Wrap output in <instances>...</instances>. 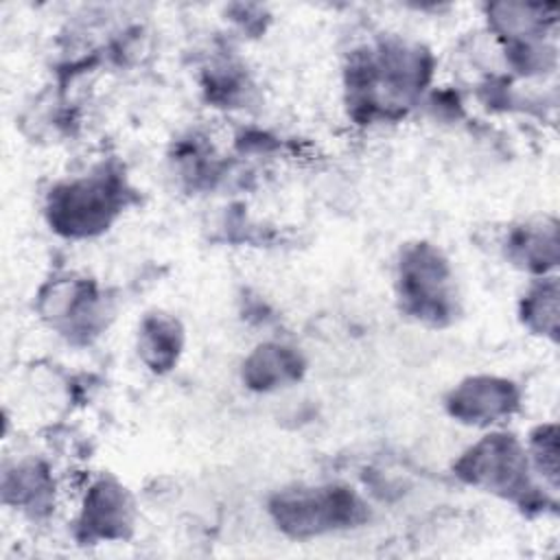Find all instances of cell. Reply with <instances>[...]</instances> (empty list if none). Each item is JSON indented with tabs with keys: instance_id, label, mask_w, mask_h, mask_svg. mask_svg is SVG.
<instances>
[{
	"instance_id": "1",
	"label": "cell",
	"mask_w": 560,
	"mask_h": 560,
	"mask_svg": "<svg viewBox=\"0 0 560 560\" xmlns=\"http://www.w3.org/2000/svg\"><path fill=\"white\" fill-rule=\"evenodd\" d=\"M273 512L284 529L306 536L354 523L361 516V503L348 490L317 488L280 497Z\"/></svg>"
},
{
	"instance_id": "2",
	"label": "cell",
	"mask_w": 560,
	"mask_h": 560,
	"mask_svg": "<svg viewBox=\"0 0 560 560\" xmlns=\"http://www.w3.org/2000/svg\"><path fill=\"white\" fill-rule=\"evenodd\" d=\"M116 212V188L105 179L68 184L52 195L50 221L66 234H90Z\"/></svg>"
},
{
	"instance_id": "3",
	"label": "cell",
	"mask_w": 560,
	"mask_h": 560,
	"mask_svg": "<svg viewBox=\"0 0 560 560\" xmlns=\"http://www.w3.org/2000/svg\"><path fill=\"white\" fill-rule=\"evenodd\" d=\"M527 462L514 440L492 435L475 446L462 462V475L472 483L516 494L527 488Z\"/></svg>"
},
{
	"instance_id": "4",
	"label": "cell",
	"mask_w": 560,
	"mask_h": 560,
	"mask_svg": "<svg viewBox=\"0 0 560 560\" xmlns=\"http://www.w3.org/2000/svg\"><path fill=\"white\" fill-rule=\"evenodd\" d=\"M402 295L422 315L440 319L448 311V271L444 260L429 247L413 249L400 269Z\"/></svg>"
},
{
	"instance_id": "5",
	"label": "cell",
	"mask_w": 560,
	"mask_h": 560,
	"mask_svg": "<svg viewBox=\"0 0 560 560\" xmlns=\"http://www.w3.org/2000/svg\"><path fill=\"white\" fill-rule=\"evenodd\" d=\"M514 405V392L510 383L494 378H475L464 383L451 400L455 416L466 422H492L510 411Z\"/></svg>"
},
{
	"instance_id": "6",
	"label": "cell",
	"mask_w": 560,
	"mask_h": 560,
	"mask_svg": "<svg viewBox=\"0 0 560 560\" xmlns=\"http://www.w3.org/2000/svg\"><path fill=\"white\" fill-rule=\"evenodd\" d=\"M125 497L116 486L101 483L94 488L90 501L85 503V527L98 536H112L120 532L125 518Z\"/></svg>"
},
{
	"instance_id": "7",
	"label": "cell",
	"mask_w": 560,
	"mask_h": 560,
	"mask_svg": "<svg viewBox=\"0 0 560 560\" xmlns=\"http://www.w3.org/2000/svg\"><path fill=\"white\" fill-rule=\"evenodd\" d=\"M295 368L298 359L284 348H260L247 363V378L258 387H271L293 376Z\"/></svg>"
},
{
	"instance_id": "8",
	"label": "cell",
	"mask_w": 560,
	"mask_h": 560,
	"mask_svg": "<svg viewBox=\"0 0 560 560\" xmlns=\"http://www.w3.org/2000/svg\"><path fill=\"white\" fill-rule=\"evenodd\" d=\"M177 330L173 322L151 319L142 330V352L153 368H166L177 352Z\"/></svg>"
}]
</instances>
